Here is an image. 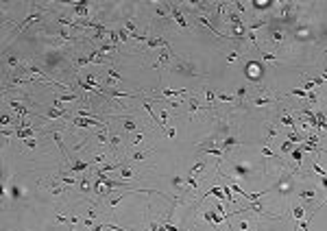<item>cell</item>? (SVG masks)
<instances>
[{"instance_id": "cell-7", "label": "cell", "mask_w": 327, "mask_h": 231, "mask_svg": "<svg viewBox=\"0 0 327 231\" xmlns=\"http://www.w3.org/2000/svg\"><path fill=\"white\" fill-rule=\"evenodd\" d=\"M279 120L283 122V124H286V127H292V129L297 127V124H294V116H290V113H281V118H279Z\"/></svg>"}, {"instance_id": "cell-3", "label": "cell", "mask_w": 327, "mask_h": 231, "mask_svg": "<svg viewBox=\"0 0 327 231\" xmlns=\"http://www.w3.org/2000/svg\"><path fill=\"white\" fill-rule=\"evenodd\" d=\"M50 135H52V139H55V144L59 146V150H61V155H63V157H68V150H66V144H63V139H61V131H57V129H52V131H50Z\"/></svg>"}, {"instance_id": "cell-16", "label": "cell", "mask_w": 327, "mask_h": 231, "mask_svg": "<svg viewBox=\"0 0 327 231\" xmlns=\"http://www.w3.org/2000/svg\"><path fill=\"white\" fill-rule=\"evenodd\" d=\"M253 7H255V9H260V11H264V9H271V7H273V2H255Z\"/></svg>"}, {"instance_id": "cell-27", "label": "cell", "mask_w": 327, "mask_h": 231, "mask_svg": "<svg viewBox=\"0 0 327 231\" xmlns=\"http://www.w3.org/2000/svg\"><path fill=\"white\" fill-rule=\"evenodd\" d=\"M9 66H11V68H18V66H20V59L11 55V57H9Z\"/></svg>"}, {"instance_id": "cell-22", "label": "cell", "mask_w": 327, "mask_h": 231, "mask_svg": "<svg viewBox=\"0 0 327 231\" xmlns=\"http://www.w3.org/2000/svg\"><path fill=\"white\" fill-rule=\"evenodd\" d=\"M186 183L190 185V187H192V190H198V183H196V179H194V177H192V175H190V177H187V179H186Z\"/></svg>"}, {"instance_id": "cell-10", "label": "cell", "mask_w": 327, "mask_h": 231, "mask_svg": "<svg viewBox=\"0 0 327 231\" xmlns=\"http://www.w3.org/2000/svg\"><path fill=\"white\" fill-rule=\"evenodd\" d=\"M281 37H283V33H281V31H275V33L271 35V39H268V42L277 46V44H281Z\"/></svg>"}, {"instance_id": "cell-23", "label": "cell", "mask_w": 327, "mask_h": 231, "mask_svg": "<svg viewBox=\"0 0 327 231\" xmlns=\"http://www.w3.org/2000/svg\"><path fill=\"white\" fill-rule=\"evenodd\" d=\"M218 100H223V102H231V100H235V96H229V94H218Z\"/></svg>"}, {"instance_id": "cell-39", "label": "cell", "mask_w": 327, "mask_h": 231, "mask_svg": "<svg viewBox=\"0 0 327 231\" xmlns=\"http://www.w3.org/2000/svg\"><path fill=\"white\" fill-rule=\"evenodd\" d=\"M50 192H52V194H55V196H59V194H63V187H52V190H50Z\"/></svg>"}, {"instance_id": "cell-33", "label": "cell", "mask_w": 327, "mask_h": 231, "mask_svg": "<svg viewBox=\"0 0 327 231\" xmlns=\"http://www.w3.org/2000/svg\"><path fill=\"white\" fill-rule=\"evenodd\" d=\"M155 13H157L159 18H166V9H164V7H157V9H155Z\"/></svg>"}, {"instance_id": "cell-18", "label": "cell", "mask_w": 327, "mask_h": 231, "mask_svg": "<svg viewBox=\"0 0 327 231\" xmlns=\"http://www.w3.org/2000/svg\"><path fill=\"white\" fill-rule=\"evenodd\" d=\"M312 168H314V172H316L319 177H327V172H325V170H323V168H321V166H319V164H316V161L312 164Z\"/></svg>"}, {"instance_id": "cell-12", "label": "cell", "mask_w": 327, "mask_h": 231, "mask_svg": "<svg viewBox=\"0 0 327 231\" xmlns=\"http://www.w3.org/2000/svg\"><path fill=\"white\" fill-rule=\"evenodd\" d=\"M166 61H170V55H168V48H166V50H164V52L159 55V61L155 63V68H159V66H161V63H166Z\"/></svg>"}, {"instance_id": "cell-2", "label": "cell", "mask_w": 327, "mask_h": 231, "mask_svg": "<svg viewBox=\"0 0 327 231\" xmlns=\"http://www.w3.org/2000/svg\"><path fill=\"white\" fill-rule=\"evenodd\" d=\"M277 100H279V96H275V98H273V96H262V98L257 96V98L253 100V105H255V107H268V105H275Z\"/></svg>"}, {"instance_id": "cell-32", "label": "cell", "mask_w": 327, "mask_h": 231, "mask_svg": "<svg viewBox=\"0 0 327 231\" xmlns=\"http://www.w3.org/2000/svg\"><path fill=\"white\" fill-rule=\"evenodd\" d=\"M292 94H294V96H301V98H308V92H305V90H292Z\"/></svg>"}, {"instance_id": "cell-44", "label": "cell", "mask_w": 327, "mask_h": 231, "mask_svg": "<svg viewBox=\"0 0 327 231\" xmlns=\"http://www.w3.org/2000/svg\"><path fill=\"white\" fill-rule=\"evenodd\" d=\"M70 231H74V229H70Z\"/></svg>"}, {"instance_id": "cell-4", "label": "cell", "mask_w": 327, "mask_h": 231, "mask_svg": "<svg viewBox=\"0 0 327 231\" xmlns=\"http://www.w3.org/2000/svg\"><path fill=\"white\" fill-rule=\"evenodd\" d=\"M170 11H172V15H175V20H177V24H179L181 29H186V26H187V22H186V18L181 15L179 7H177V4H172V7H170Z\"/></svg>"}, {"instance_id": "cell-19", "label": "cell", "mask_w": 327, "mask_h": 231, "mask_svg": "<svg viewBox=\"0 0 327 231\" xmlns=\"http://www.w3.org/2000/svg\"><path fill=\"white\" fill-rule=\"evenodd\" d=\"M118 144H120V138H118V135H109V146H111V148H118Z\"/></svg>"}, {"instance_id": "cell-41", "label": "cell", "mask_w": 327, "mask_h": 231, "mask_svg": "<svg viewBox=\"0 0 327 231\" xmlns=\"http://www.w3.org/2000/svg\"><path fill=\"white\" fill-rule=\"evenodd\" d=\"M235 9L242 13V11H244V2H235Z\"/></svg>"}, {"instance_id": "cell-24", "label": "cell", "mask_w": 327, "mask_h": 231, "mask_svg": "<svg viewBox=\"0 0 327 231\" xmlns=\"http://www.w3.org/2000/svg\"><path fill=\"white\" fill-rule=\"evenodd\" d=\"M109 79H111V83H113V81H116V79H118V81H120V72H116V70H113V68H109Z\"/></svg>"}, {"instance_id": "cell-6", "label": "cell", "mask_w": 327, "mask_h": 231, "mask_svg": "<svg viewBox=\"0 0 327 231\" xmlns=\"http://www.w3.org/2000/svg\"><path fill=\"white\" fill-rule=\"evenodd\" d=\"M161 92V96H183V94H187V90H159Z\"/></svg>"}, {"instance_id": "cell-40", "label": "cell", "mask_w": 327, "mask_h": 231, "mask_svg": "<svg viewBox=\"0 0 327 231\" xmlns=\"http://www.w3.org/2000/svg\"><path fill=\"white\" fill-rule=\"evenodd\" d=\"M79 185H81V190H87V187H90V181H87V179H83Z\"/></svg>"}, {"instance_id": "cell-15", "label": "cell", "mask_w": 327, "mask_h": 231, "mask_svg": "<svg viewBox=\"0 0 327 231\" xmlns=\"http://www.w3.org/2000/svg\"><path fill=\"white\" fill-rule=\"evenodd\" d=\"M292 216H294L297 220H303V216H305V212H303V207H294V212H292Z\"/></svg>"}, {"instance_id": "cell-1", "label": "cell", "mask_w": 327, "mask_h": 231, "mask_svg": "<svg viewBox=\"0 0 327 231\" xmlns=\"http://www.w3.org/2000/svg\"><path fill=\"white\" fill-rule=\"evenodd\" d=\"M44 13H46V11H44L42 7H35V13H33V15H29V18L24 20V22H20V26L15 29V33H18L20 29H24V26H29V24H33V22H37L40 18H44Z\"/></svg>"}, {"instance_id": "cell-34", "label": "cell", "mask_w": 327, "mask_h": 231, "mask_svg": "<svg viewBox=\"0 0 327 231\" xmlns=\"http://www.w3.org/2000/svg\"><path fill=\"white\" fill-rule=\"evenodd\" d=\"M166 120H168V109H161V124L166 127Z\"/></svg>"}, {"instance_id": "cell-17", "label": "cell", "mask_w": 327, "mask_h": 231, "mask_svg": "<svg viewBox=\"0 0 327 231\" xmlns=\"http://www.w3.org/2000/svg\"><path fill=\"white\" fill-rule=\"evenodd\" d=\"M292 148H294V144H292V142H290V139H286V142H283V144H281V150H283V153H290V150H292Z\"/></svg>"}, {"instance_id": "cell-28", "label": "cell", "mask_w": 327, "mask_h": 231, "mask_svg": "<svg viewBox=\"0 0 327 231\" xmlns=\"http://www.w3.org/2000/svg\"><path fill=\"white\" fill-rule=\"evenodd\" d=\"M262 155H264V157H275V153H273L268 146H262Z\"/></svg>"}, {"instance_id": "cell-8", "label": "cell", "mask_w": 327, "mask_h": 231, "mask_svg": "<svg viewBox=\"0 0 327 231\" xmlns=\"http://www.w3.org/2000/svg\"><path fill=\"white\" fill-rule=\"evenodd\" d=\"M299 196H301L303 201H312V198L316 196V190H301V192H299Z\"/></svg>"}, {"instance_id": "cell-30", "label": "cell", "mask_w": 327, "mask_h": 231, "mask_svg": "<svg viewBox=\"0 0 327 231\" xmlns=\"http://www.w3.org/2000/svg\"><path fill=\"white\" fill-rule=\"evenodd\" d=\"M144 157H146V153H133V157H131V159H133V161H142Z\"/></svg>"}, {"instance_id": "cell-25", "label": "cell", "mask_w": 327, "mask_h": 231, "mask_svg": "<svg viewBox=\"0 0 327 231\" xmlns=\"http://www.w3.org/2000/svg\"><path fill=\"white\" fill-rule=\"evenodd\" d=\"M122 179H133V170H129V168L122 166Z\"/></svg>"}, {"instance_id": "cell-14", "label": "cell", "mask_w": 327, "mask_h": 231, "mask_svg": "<svg viewBox=\"0 0 327 231\" xmlns=\"http://www.w3.org/2000/svg\"><path fill=\"white\" fill-rule=\"evenodd\" d=\"M98 142H100V144H109V133H107V129H103V131L98 133Z\"/></svg>"}, {"instance_id": "cell-31", "label": "cell", "mask_w": 327, "mask_h": 231, "mask_svg": "<svg viewBox=\"0 0 327 231\" xmlns=\"http://www.w3.org/2000/svg\"><path fill=\"white\" fill-rule=\"evenodd\" d=\"M198 170H203V161H198V164H194V168H192V177L198 172Z\"/></svg>"}, {"instance_id": "cell-26", "label": "cell", "mask_w": 327, "mask_h": 231, "mask_svg": "<svg viewBox=\"0 0 327 231\" xmlns=\"http://www.w3.org/2000/svg\"><path fill=\"white\" fill-rule=\"evenodd\" d=\"M238 57H240V55H238L235 50H231V52L227 55V61H229V63H234V61H238Z\"/></svg>"}, {"instance_id": "cell-29", "label": "cell", "mask_w": 327, "mask_h": 231, "mask_svg": "<svg viewBox=\"0 0 327 231\" xmlns=\"http://www.w3.org/2000/svg\"><path fill=\"white\" fill-rule=\"evenodd\" d=\"M262 59L264 61H275V55H271V52H262ZM277 63V61H275Z\"/></svg>"}, {"instance_id": "cell-36", "label": "cell", "mask_w": 327, "mask_h": 231, "mask_svg": "<svg viewBox=\"0 0 327 231\" xmlns=\"http://www.w3.org/2000/svg\"><path fill=\"white\" fill-rule=\"evenodd\" d=\"M142 139H144V133H142V131H140V133L135 135V139H133V146H138V144H140Z\"/></svg>"}, {"instance_id": "cell-43", "label": "cell", "mask_w": 327, "mask_h": 231, "mask_svg": "<svg viewBox=\"0 0 327 231\" xmlns=\"http://www.w3.org/2000/svg\"><path fill=\"white\" fill-rule=\"evenodd\" d=\"M321 183H323V185L327 187V177H321Z\"/></svg>"}, {"instance_id": "cell-20", "label": "cell", "mask_w": 327, "mask_h": 231, "mask_svg": "<svg viewBox=\"0 0 327 231\" xmlns=\"http://www.w3.org/2000/svg\"><path fill=\"white\" fill-rule=\"evenodd\" d=\"M198 109H201V107H198V100L192 98V100H190V113H196Z\"/></svg>"}, {"instance_id": "cell-37", "label": "cell", "mask_w": 327, "mask_h": 231, "mask_svg": "<svg viewBox=\"0 0 327 231\" xmlns=\"http://www.w3.org/2000/svg\"><path fill=\"white\" fill-rule=\"evenodd\" d=\"M24 144H26L29 148H35V144H37V142H35L33 138H29V139H24Z\"/></svg>"}, {"instance_id": "cell-38", "label": "cell", "mask_w": 327, "mask_h": 231, "mask_svg": "<svg viewBox=\"0 0 327 231\" xmlns=\"http://www.w3.org/2000/svg\"><path fill=\"white\" fill-rule=\"evenodd\" d=\"M275 135H277V129L271 124V129H268V138H275Z\"/></svg>"}, {"instance_id": "cell-11", "label": "cell", "mask_w": 327, "mask_h": 231, "mask_svg": "<svg viewBox=\"0 0 327 231\" xmlns=\"http://www.w3.org/2000/svg\"><path fill=\"white\" fill-rule=\"evenodd\" d=\"M76 13L85 18L87 15V2H76Z\"/></svg>"}, {"instance_id": "cell-21", "label": "cell", "mask_w": 327, "mask_h": 231, "mask_svg": "<svg viewBox=\"0 0 327 231\" xmlns=\"http://www.w3.org/2000/svg\"><path fill=\"white\" fill-rule=\"evenodd\" d=\"M135 124H138V122H133V120H124V129H127V131H135V129H138Z\"/></svg>"}, {"instance_id": "cell-13", "label": "cell", "mask_w": 327, "mask_h": 231, "mask_svg": "<svg viewBox=\"0 0 327 231\" xmlns=\"http://www.w3.org/2000/svg\"><path fill=\"white\" fill-rule=\"evenodd\" d=\"M76 98H79V94L70 92V94H63V96H61V102H70V100H76Z\"/></svg>"}, {"instance_id": "cell-9", "label": "cell", "mask_w": 327, "mask_h": 231, "mask_svg": "<svg viewBox=\"0 0 327 231\" xmlns=\"http://www.w3.org/2000/svg\"><path fill=\"white\" fill-rule=\"evenodd\" d=\"M90 164H92V161H79V164H74V166L70 168V172H81V170H85Z\"/></svg>"}, {"instance_id": "cell-35", "label": "cell", "mask_w": 327, "mask_h": 231, "mask_svg": "<svg viewBox=\"0 0 327 231\" xmlns=\"http://www.w3.org/2000/svg\"><path fill=\"white\" fill-rule=\"evenodd\" d=\"M103 161H105V155L100 153V155H96V157H94V161H92V164H103Z\"/></svg>"}, {"instance_id": "cell-42", "label": "cell", "mask_w": 327, "mask_h": 231, "mask_svg": "<svg viewBox=\"0 0 327 231\" xmlns=\"http://www.w3.org/2000/svg\"><path fill=\"white\" fill-rule=\"evenodd\" d=\"M240 229H242V231H249V225H246L244 220H240Z\"/></svg>"}, {"instance_id": "cell-5", "label": "cell", "mask_w": 327, "mask_h": 231, "mask_svg": "<svg viewBox=\"0 0 327 231\" xmlns=\"http://www.w3.org/2000/svg\"><path fill=\"white\" fill-rule=\"evenodd\" d=\"M198 22H201V24H203V26H207V29H209V31H212V33H214V35H218V37H220V33H218V31H216V26H214V24H212V22H209V20H207V18H205V15H201V18H198Z\"/></svg>"}]
</instances>
